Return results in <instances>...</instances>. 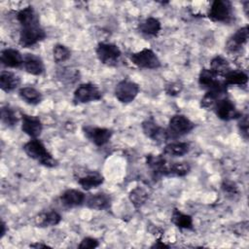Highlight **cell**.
Masks as SVG:
<instances>
[{
  "label": "cell",
  "mask_w": 249,
  "mask_h": 249,
  "mask_svg": "<svg viewBox=\"0 0 249 249\" xmlns=\"http://www.w3.org/2000/svg\"><path fill=\"white\" fill-rule=\"evenodd\" d=\"M23 151L29 158L36 160L41 165L46 167H54L57 165L56 160L46 149L45 145L36 138L26 142L23 145Z\"/></svg>",
  "instance_id": "6da1fadb"
},
{
  "label": "cell",
  "mask_w": 249,
  "mask_h": 249,
  "mask_svg": "<svg viewBox=\"0 0 249 249\" xmlns=\"http://www.w3.org/2000/svg\"><path fill=\"white\" fill-rule=\"evenodd\" d=\"M195 127V124L186 116L176 114L172 116L168 122L167 134L168 138H177L188 134Z\"/></svg>",
  "instance_id": "7a4b0ae2"
},
{
  "label": "cell",
  "mask_w": 249,
  "mask_h": 249,
  "mask_svg": "<svg viewBox=\"0 0 249 249\" xmlns=\"http://www.w3.org/2000/svg\"><path fill=\"white\" fill-rule=\"evenodd\" d=\"M208 18L215 22H230L232 18V5L228 0H215L208 11Z\"/></svg>",
  "instance_id": "3957f363"
},
{
  "label": "cell",
  "mask_w": 249,
  "mask_h": 249,
  "mask_svg": "<svg viewBox=\"0 0 249 249\" xmlns=\"http://www.w3.org/2000/svg\"><path fill=\"white\" fill-rule=\"evenodd\" d=\"M130 61L139 68L157 69L160 66V60L151 49H143L133 53L129 56Z\"/></svg>",
  "instance_id": "277c9868"
},
{
  "label": "cell",
  "mask_w": 249,
  "mask_h": 249,
  "mask_svg": "<svg viewBox=\"0 0 249 249\" xmlns=\"http://www.w3.org/2000/svg\"><path fill=\"white\" fill-rule=\"evenodd\" d=\"M102 98V92L99 88L91 83L80 85L74 91L73 101L75 103H89L98 101Z\"/></svg>",
  "instance_id": "5b68a950"
},
{
  "label": "cell",
  "mask_w": 249,
  "mask_h": 249,
  "mask_svg": "<svg viewBox=\"0 0 249 249\" xmlns=\"http://www.w3.org/2000/svg\"><path fill=\"white\" fill-rule=\"evenodd\" d=\"M46 38L45 30L40 26V24L21 27L19 32L18 43L23 48H29L37 43L43 41Z\"/></svg>",
  "instance_id": "8992f818"
},
{
  "label": "cell",
  "mask_w": 249,
  "mask_h": 249,
  "mask_svg": "<svg viewBox=\"0 0 249 249\" xmlns=\"http://www.w3.org/2000/svg\"><path fill=\"white\" fill-rule=\"evenodd\" d=\"M96 56L99 61L106 65H115L121 57L122 52L120 48L112 43H99L95 49Z\"/></svg>",
  "instance_id": "52a82bcc"
},
{
  "label": "cell",
  "mask_w": 249,
  "mask_h": 249,
  "mask_svg": "<svg viewBox=\"0 0 249 249\" xmlns=\"http://www.w3.org/2000/svg\"><path fill=\"white\" fill-rule=\"evenodd\" d=\"M116 98L122 103H130L139 93V86L130 80L120 81L114 90Z\"/></svg>",
  "instance_id": "ba28073f"
},
{
  "label": "cell",
  "mask_w": 249,
  "mask_h": 249,
  "mask_svg": "<svg viewBox=\"0 0 249 249\" xmlns=\"http://www.w3.org/2000/svg\"><path fill=\"white\" fill-rule=\"evenodd\" d=\"M213 110L220 120L227 122L238 119L242 115V113L237 110L234 103L226 96L217 101Z\"/></svg>",
  "instance_id": "9c48e42d"
},
{
  "label": "cell",
  "mask_w": 249,
  "mask_h": 249,
  "mask_svg": "<svg viewBox=\"0 0 249 249\" xmlns=\"http://www.w3.org/2000/svg\"><path fill=\"white\" fill-rule=\"evenodd\" d=\"M82 129L85 136L97 147H101L108 143L113 134L111 129L105 127L84 125Z\"/></svg>",
  "instance_id": "30bf717a"
},
{
  "label": "cell",
  "mask_w": 249,
  "mask_h": 249,
  "mask_svg": "<svg viewBox=\"0 0 249 249\" xmlns=\"http://www.w3.org/2000/svg\"><path fill=\"white\" fill-rule=\"evenodd\" d=\"M198 84L199 86L207 90L212 89H227L225 84L218 80V76L215 75L210 69L203 68L201 69L198 75Z\"/></svg>",
  "instance_id": "8fae6325"
},
{
  "label": "cell",
  "mask_w": 249,
  "mask_h": 249,
  "mask_svg": "<svg viewBox=\"0 0 249 249\" xmlns=\"http://www.w3.org/2000/svg\"><path fill=\"white\" fill-rule=\"evenodd\" d=\"M142 130L144 134L152 139L153 141L157 142H164L168 138L167 130L161 126H160L157 123L153 120H146L142 123Z\"/></svg>",
  "instance_id": "7c38bea8"
},
{
  "label": "cell",
  "mask_w": 249,
  "mask_h": 249,
  "mask_svg": "<svg viewBox=\"0 0 249 249\" xmlns=\"http://www.w3.org/2000/svg\"><path fill=\"white\" fill-rule=\"evenodd\" d=\"M148 166L156 173L163 176H171L173 162H170L160 155L147 156Z\"/></svg>",
  "instance_id": "4fadbf2b"
},
{
  "label": "cell",
  "mask_w": 249,
  "mask_h": 249,
  "mask_svg": "<svg viewBox=\"0 0 249 249\" xmlns=\"http://www.w3.org/2000/svg\"><path fill=\"white\" fill-rule=\"evenodd\" d=\"M21 130L31 138H37L43 130L42 122L37 116L22 114Z\"/></svg>",
  "instance_id": "5bb4252c"
},
{
  "label": "cell",
  "mask_w": 249,
  "mask_h": 249,
  "mask_svg": "<svg viewBox=\"0 0 249 249\" xmlns=\"http://www.w3.org/2000/svg\"><path fill=\"white\" fill-rule=\"evenodd\" d=\"M248 36H249V30L247 25L239 28L238 30H236L234 34H232L229 38L226 44L227 50L231 53L239 52L243 48V46L247 43Z\"/></svg>",
  "instance_id": "9a60e30c"
},
{
  "label": "cell",
  "mask_w": 249,
  "mask_h": 249,
  "mask_svg": "<svg viewBox=\"0 0 249 249\" xmlns=\"http://www.w3.org/2000/svg\"><path fill=\"white\" fill-rule=\"evenodd\" d=\"M0 61L6 67L19 68L21 65H23V56L19 51L8 48L1 52Z\"/></svg>",
  "instance_id": "2e32d148"
},
{
  "label": "cell",
  "mask_w": 249,
  "mask_h": 249,
  "mask_svg": "<svg viewBox=\"0 0 249 249\" xmlns=\"http://www.w3.org/2000/svg\"><path fill=\"white\" fill-rule=\"evenodd\" d=\"M111 202L110 196L105 193L91 194L88 197L86 196L85 200L87 207L93 210H106L111 206Z\"/></svg>",
  "instance_id": "e0dca14e"
},
{
  "label": "cell",
  "mask_w": 249,
  "mask_h": 249,
  "mask_svg": "<svg viewBox=\"0 0 249 249\" xmlns=\"http://www.w3.org/2000/svg\"><path fill=\"white\" fill-rule=\"evenodd\" d=\"M24 70L34 76H40L45 71V65L42 58L33 53H25L23 56Z\"/></svg>",
  "instance_id": "ac0fdd59"
},
{
  "label": "cell",
  "mask_w": 249,
  "mask_h": 249,
  "mask_svg": "<svg viewBox=\"0 0 249 249\" xmlns=\"http://www.w3.org/2000/svg\"><path fill=\"white\" fill-rule=\"evenodd\" d=\"M86 200V196L79 190L68 189L65 190L60 196L62 205L68 208H73L82 205Z\"/></svg>",
  "instance_id": "d6986e66"
},
{
  "label": "cell",
  "mask_w": 249,
  "mask_h": 249,
  "mask_svg": "<svg viewBox=\"0 0 249 249\" xmlns=\"http://www.w3.org/2000/svg\"><path fill=\"white\" fill-rule=\"evenodd\" d=\"M61 216L55 210L41 212L34 217V225L40 228L53 227L60 223Z\"/></svg>",
  "instance_id": "ffe728a7"
},
{
  "label": "cell",
  "mask_w": 249,
  "mask_h": 249,
  "mask_svg": "<svg viewBox=\"0 0 249 249\" xmlns=\"http://www.w3.org/2000/svg\"><path fill=\"white\" fill-rule=\"evenodd\" d=\"M78 184L86 191H89L91 189L97 188L100 186L103 181L104 177L102 176L101 173L97 171H89L85 175L80 176L78 179Z\"/></svg>",
  "instance_id": "44dd1931"
},
{
  "label": "cell",
  "mask_w": 249,
  "mask_h": 249,
  "mask_svg": "<svg viewBox=\"0 0 249 249\" xmlns=\"http://www.w3.org/2000/svg\"><path fill=\"white\" fill-rule=\"evenodd\" d=\"M161 29L160 21L153 17L147 18L144 20L140 21L138 24V30L142 34L150 37H156Z\"/></svg>",
  "instance_id": "7402d4cb"
},
{
  "label": "cell",
  "mask_w": 249,
  "mask_h": 249,
  "mask_svg": "<svg viewBox=\"0 0 249 249\" xmlns=\"http://www.w3.org/2000/svg\"><path fill=\"white\" fill-rule=\"evenodd\" d=\"M17 19L21 25V27L39 24V18L35 10L31 6L19 10L17 14Z\"/></svg>",
  "instance_id": "603a6c76"
},
{
  "label": "cell",
  "mask_w": 249,
  "mask_h": 249,
  "mask_svg": "<svg viewBox=\"0 0 249 249\" xmlns=\"http://www.w3.org/2000/svg\"><path fill=\"white\" fill-rule=\"evenodd\" d=\"M20 84V79L18 75L11 71H2L0 73V88L5 92L15 90Z\"/></svg>",
  "instance_id": "cb8c5ba5"
},
{
  "label": "cell",
  "mask_w": 249,
  "mask_h": 249,
  "mask_svg": "<svg viewBox=\"0 0 249 249\" xmlns=\"http://www.w3.org/2000/svg\"><path fill=\"white\" fill-rule=\"evenodd\" d=\"M223 83L226 87L229 86H245L248 82V76L242 70L231 69L224 77Z\"/></svg>",
  "instance_id": "d4e9b609"
},
{
  "label": "cell",
  "mask_w": 249,
  "mask_h": 249,
  "mask_svg": "<svg viewBox=\"0 0 249 249\" xmlns=\"http://www.w3.org/2000/svg\"><path fill=\"white\" fill-rule=\"evenodd\" d=\"M18 95L25 103L30 105H37L43 99L42 93L33 87H23L19 89Z\"/></svg>",
  "instance_id": "484cf974"
},
{
  "label": "cell",
  "mask_w": 249,
  "mask_h": 249,
  "mask_svg": "<svg viewBox=\"0 0 249 249\" xmlns=\"http://www.w3.org/2000/svg\"><path fill=\"white\" fill-rule=\"evenodd\" d=\"M190 150V144L187 142H171L164 146L163 154L168 157H183Z\"/></svg>",
  "instance_id": "4316f807"
},
{
  "label": "cell",
  "mask_w": 249,
  "mask_h": 249,
  "mask_svg": "<svg viewBox=\"0 0 249 249\" xmlns=\"http://www.w3.org/2000/svg\"><path fill=\"white\" fill-rule=\"evenodd\" d=\"M171 222L179 229H186V230H193V218L188 215L184 214L177 208L172 211L171 215Z\"/></svg>",
  "instance_id": "83f0119b"
},
{
  "label": "cell",
  "mask_w": 249,
  "mask_h": 249,
  "mask_svg": "<svg viewBox=\"0 0 249 249\" xmlns=\"http://www.w3.org/2000/svg\"><path fill=\"white\" fill-rule=\"evenodd\" d=\"M215 75L224 77L231 68L226 58H224L221 55L215 56L211 62H210V68H209Z\"/></svg>",
  "instance_id": "f1b7e54d"
},
{
  "label": "cell",
  "mask_w": 249,
  "mask_h": 249,
  "mask_svg": "<svg viewBox=\"0 0 249 249\" xmlns=\"http://www.w3.org/2000/svg\"><path fill=\"white\" fill-rule=\"evenodd\" d=\"M1 121L5 125L12 127L18 124V117L11 106L5 105L1 108Z\"/></svg>",
  "instance_id": "f546056e"
},
{
  "label": "cell",
  "mask_w": 249,
  "mask_h": 249,
  "mask_svg": "<svg viewBox=\"0 0 249 249\" xmlns=\"http://www.w3.org/2000/svg\"><path fill=\"white\" fill-rule=\"evenodd\" d=\"M148 198V193L141 187H136L129 193V200L136 207H141Z\"/></svg>",
  "instance_id": "4dcf8cb0"
},
{
  "label": "cell",
  "mask_w": 249,
  "mask_h": 249,
  "mask_svg": "<svg viewBox=\"0 0 249 249\" xmlns=\"http://www.w3.org/2000/svg\"><path fill=\"white\" fill-rule=\"evenodd\" d=\"M53 60L56 63H60V62H64L67 59L70 58L71 56V51L65 47L64 45L61 44H56L53 47Z\"/></svg>",
  "instance_id": "1f68e13d"
},
{
  "label": "cell",
  "mask_w": 249,
  "mask_h": 249,
  "mask_svg": "<svg viewBox=\"0 0 249 249\" xmlns=\"http://www.w3.org/2000/svg\"><path fill=\"white\" fill-rule=\"evenodd\" d=\"M237 125H238V129L240 131V134L241 136L247 140L248 139V115H241L239 118H238V123H237Z\"/></svg>",
  "instance_id": "d6a6232c"
},
{
  "label": "cell",
  "mask_w": 249,
  "mask_h": 249,
  "mask_svg": "<svg viewBox=\"0 0 249 249\" xmlns=\"http://www.w3.org/2000/svg\"><path fill=\"white\" fill-rule=\"evenodd\" d=\"M98 240L96 238H93V237H85L81 243L79 244V248L80 249H92V248H95L98 246Z\"/></svg>",
  "instance_id": "836d02e7"
},
{
  "label": "cell",
  "mask_w": 249,
  "mask_h": 249,
  "mask_svg": "<svg viewBox=\"0 0 249 249\" xmlns=\"http://www.w3.org/2000/svg\"><path fill=\"white\" fill-rule=\"evenodd\" d=\"M222 190L230 195H235L237 194V187L236 185L231 181H224L222 183Z\"/></svg>",
  "instance_id": "e575fe53"
},
{
  "label": "cell",
  "mask_w": 249,
  "mask_h": 249,
  "mask_svg": "<svg viewBox=\"0 0 249 249\" xmlns=\"http://www.w3.org/2000/svg\"><path fill=\"white\" fill-rule=\"evenodd\" d=\"M181 89H182V86L179 83H172L166 87L165 91L169 95H176L181 91Z\"/></svg>",
  "instance_id": "d590c367"
},
{
  "label": "cell",
  "mask_w": 249,
  "mask_h": 249,
  "mask_svg": "<svg viewBox=\"0 0 249 249\" xmlns=\"http://www.w3.org/2000/svg\"><path fill=\"white\" fill-rule=\"evenodd\" d=\"M168 247H169L168 245L164 244V243L161 242L160 239L157 240V241L151 246V248H168Z\"/></svg>",
  "instance_id": "8d00e7d4"
},
{
  "label": "cell",
  "mask_w": 249,
  "mask_h": 249,
  "mask_svg": "<svg viewBox=\"0 0 249 249\" xmlns=\"http://www.w3.org/2000/svg\"><path fill=\"white\" fill-rule=\"evenodd\" d=\"M29 246L32 247V248H48V247H50V246L47 245V244H43V243H39V242L32 243V244H30Z\"/></svg>",
  "instance_id": "74e56055"
},
{
  "label": "cell",
  "mask_w": 249,
  "mask_h": 249,
  "mask_svg": "<svg viewBox=\"0 0 249 249\" xmlns=\"http://www.w3.org/2000/svg\"><path fill=\"white\" fill-rule=\"evenodd\" d=\"M0 227H1V232H0V233H1V237H3L4 234H5V232H6V224H5L4 221H1Z\"/></svg>",
  "instance_id": "f35d334b"
},
{
  "label": "cell",
  "mask_w": 249,
  "mask_h": 249,
  "mask_svg": "<svg viewBox=\"0 0 249 249\" xmlns=\"http://www.w3.org/2000/svg\"><path fill=\"white\" fill-rule=\"evenodd\" d=\"M248 6H249V2L248 1L244 2V11L246 15H248Z\"/></svg>",
  "instance_id": "ab89813d"
}]
</instances>
